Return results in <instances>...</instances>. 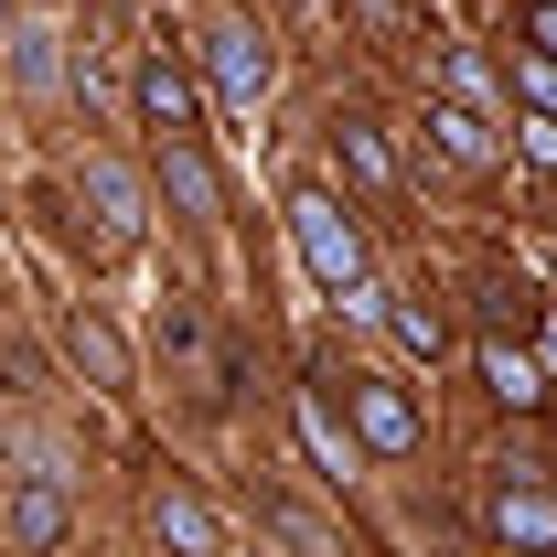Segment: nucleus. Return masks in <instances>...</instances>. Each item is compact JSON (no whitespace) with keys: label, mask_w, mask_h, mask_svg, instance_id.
<instances>
[{"label":"nucleus","mask_w":557,"mask_h":557,"mask_svg":"<svg viewBox=\"0 0 557 557\" xmlns=\"http://www.w3.org/2000/svg\"><path fill=\"white\" fill-rule=\"evenodd\" d=\"M472 322H483V344H525V333L547 322V300H536V278H525V269L493 258V269L472 278Z\"/></svg>","instance_id":"obj_9"},{"label":"nucleus","mask_w":557,"mask_h":557,"mask_svg":"<svg viewBox=\"0 0 557 557\" xmlns=\"http://www.w3.org/2000/svg\"><path fill=\"white\" fill-rule=\"evenodd\" d=\"M150 205H172L183 225H225V172L205 139H150Z\"/></svg>","instance_id":"obj_6"},{"label":"nucleus","mask_w":557,"mask_h":557,"mask_svg":"<svg viewBox=\"0 0 557 557\" xmlns=\"http://www.w3.org/2000/svg\"><path fill=\"white\" fill-rule=\"evenodd\" d=\"M472 364H483V397H493V408H515V418H536V408L557 397L547 364H536V344H483Z\"/></svg>","instance_id":"obj_14"},{"label":"nucleus","mask_w":557,"mask_h":557,"mask_svg":"<svg viewBox=\"0 0 557 557\" xmlns=\"http://www.w3.org/2000/svg\"><path fill=\"white\" fill-rule=\"evenodd\" d=\"M11 75H22V86H65V54H54V22H22V33H11Z\"/></svg>","instance_id":"obj_17"},{"label":"nucleus","mask_w":557,"mask_h":557,"mask_svg":"<svg viewBox=\"0 0 557 557\" xmlns=\"http://www.w3.org/2000/svg\"><path fill=\"white\" fill-rule=\"evenodd\" d=\"M536 557H557V547H536Z\"/></svg>","instance_id":"obj_23"},{"label":"nucleus","mask_w":557,"mask_h":557,"mask_svg":"<svg viewBox=\"0 0 557 557\" xmlns=\"http://www.w3.org/2000/svg\"><path fill=\"white\" fill-rule=\"evenodd\" d=\"M289 408H300V440H311V461L344 483V472H364V450H354V429H344V397H333V375L311 364L300 386H289Z\"/></svg>","instance_id":"obj_8"},{"label":"nucleus","mask_w":557,"mask_h":557,"mask_svg":"<svg viewBox=\"0 0 557 557\" xmlns=\"http://www.w3.org/2000/svg\"><path fill=\"white\" fill-rule=\"evenodd\" d=\"M75 205L97 214V247H108V258H129L139 236H150V172L119 161V150H86V161H75Z\"/></svg>","instance_id":"obj_3"},{"label":"nucleus","mask_w":557,"mask_h":557,"mask_svg":"<svg viewBox=\"0 0 557 557\" xmlns=\"http://www.w3.org/2000/svg\"><path fill=\"white\" fill-rule=\"evenodd\" d=\"M504 97H515V108H536V119H557V65H536V54L515 44V75H504Z\"/></svg>","instance_id":"obj_18"},{"label":"nucleus","mask_w":557,"mask_h":557,"mask_svg":"<svg viewBox=\"0 0 557 557\" xmlns=\"http://www.w3.org/2000/svg\"><path fill=\"white\" fill-rule=\"evenodd\" d=\"M525 54L557 65V0H525Z\"/></svg>","instance_id":"obj_21"},{"label":"nucleus","mask_w":557,"mask_h":557,"mask_svg":"<svg viewBox=\"0 0 557 557\" xmlns=\"http://www.w3.org/2000/svg\"><path fill=\"white\" fill-rule=\"evenodd\" d=\"M536 333H547V354H536V364H547V386H557V322H536Z\"/></svg>","instance_id":"obj_22"},{"label":"nucleus","mask_w":557,"mask_h":557,"mask_svg":"<svg viewBox=\"0 0 557 557\" xmlns=\"http://www.w3.org/2000/svg\"><path fill=\"white\" fill-rule=\"evenodd\" d=\"M429 150L450 172H504V129H493L483 108H461V97H429Z\"/></svg>","instance_id":"obj_12"},{"label":"nucleus","mask_w":557,"mask_h":557,"mask_svg":"<svg viewBox=\"0 0 557 557\" xmlns=\"http://www.w3.org/2000/svg\"><path fill=\"white\" fill-rule=\"evenodd\" d=\"M65 364L86 375V386H129V344H119V322H97V311H65Z\"/></svg>","instance_id":"obj_15"},{"label":"nucleus","mask_w":557,"mask_h":557,"mask_svg":"<svg viewBox=\"0 0 557 557\" xmlns=\"http://www.w3.org/2000/svg\"><path fill=\"white\" fill-rule=\"evenodd\" d=\"M515 161H525V172H557V119L515 108Z\"/></svg>","instance_id":"obj_20"},{"label":"nucleus","mask_w":557,"mask_h":557,"mask_svg":"<svg viewBox=\"0 0 557 557\" xmlns=\"http://www.w3.org/2000/svg\"><path fill=\"white\" fill-rule=\"evenodd\" d=\"M483 525H493V536H504V547H515V557H536V547H557V493L536 483V472H525V461H515V472H504V483H493V504H483Z\"/></svg>","instance_id":"obj_7"},{"label":"nucleus","mask_w":557,"mask_h":557,"mask_svg":"<svg viewBox=\"0 0 557 557\" xmlns=\"http://www.w3.org/2000/svg\"><path fill=\"white\" fill-rule=\"evenodd\" d=\"M344 429L364 461H418V440H429V418L397 375H344Z\"/></svg>","instance_id":"obj_4"},{"label":"nucleus","mask_w":557,"mask_h":557,"mask_svg":"<svg viewBox=\"0 0 557 557\" xmlns=\"http://www.w3.org/2000/svg\"><path fill=\"white\" fill-rule=\"evenodd\" d=\"M194 54H205V75H194V86H205V108H225V119H258V108H269L278 54H269V33H258V22H214Z\"/></svg>","instance_id":"obj_2"},{"label":"nucleus","mask_w":557,"mask_h":557,"mask_svg":"<svg viewBox=\"0 0 557 557\" xmlns=\"http://www.w3.org/2000/svg\"><path fill=\"white\" fill-rule=\"evenodd\" d=\"M129 108L150 139H205V86H194V65L172 54V44H150L129 65Z\"/></svg>","instance_id":"obj_5"},{"label":"nucleus","mask_w":557,"mask_h":557,"mask_svg":"<svg viewBox=\"0 0 557 557\" xmlns=\"http://www.w3.org/2000/svg\"><path fill=\"white\" fill-rule=\"evenodd\" d=\"M289 247H300V269L322 278L344 311L375 322V300H386V289H375V247H364V225H354V205L333 183H300V194H289Z\"/></svg>","instance_id":"obj_1"},{"label":"nucleus","mask_w":557,"mask_h":557,"mask_svg":"<svg viewBox=\"0 0 557 557\" xmlns=\"http://www.w3.org/2000/svg\"><path fill=\"white\" fill-rule=\"evenodd\" d=\"M547 493H557V483H547Z\"/></svg>","instance_id":"obj_24"},{"label":"nucleus","mask_w":557,"mask_h":557,"mask_svg":"<svg viewBox=\"0 0 557 557\" xmlns=\"http://www.w3.org/2000/svg\"><path fill=\"white\" fill-rule=\"evenodd\" d=\"M65 525H75L65 472H22V483H11V547H22V557H54V547H65Z\"/></svg>","instance_id":"obj_11"},{"label":"nucleus","mask_w":557,"mask_h":557,"mask_svg":"<svg viewBox=\"0 0 557 557\" xmlns=\"http://www.w3.org/2000/svg\"><path fill=\"white\" fill-rule=\"evenodd\" d=\"M375 322H386V333H397L418 364H440V354H450V322H440V300H375Z\"/></svg>","instance_id":"obj_16"},{"label":"nucleus","mask_w":557,"mask_h":557,"mask_svg":"<svg viewBox=\"0 0 557 557\" xmlns=\"http://www.w3.org/2000/svg\"><path fill=\"white\" fill-rule=\"evenodd\" d=\"M440 75H450V97H461V108H483V119H493V97H504V86H493V65L472 54V44H450V65H440Z\"/></svg>","instance_id":"obj_19"},{"label":"nucleus","mask_w":557,"mask_h":557,"mask_svg":"<svg viewBox=\"0 0 557 557\" xmlns=\"http://www.w3.org/2000/svg\"><path fill=\"white\" fill-rule=\"evenodd\" d=\"M333 172H344L354 194H375V205L408 183V161L386 150V129H375V119H333Z\"/></svg>","instance_id":"obj_13"},{"label":"nucleus","mask_w":557,"mask_h":557,"mask_svg":"<svg viewBox=\"0 0 557 557\" xmlns=\"http://www.w3.org/2000/svg\"><path fill=\"white\" fill-rule=\"evenodd\" d=\"M150 536L172 557H225V515H214L194 483H150Z\"/></svg>","instance_id":"obj_10"}]
</instances>
